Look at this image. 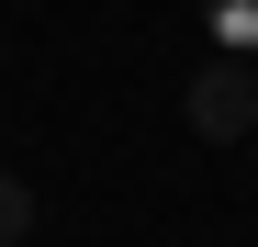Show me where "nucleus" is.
<instances>
[{
    "mask_svg": "<svg viewBox=\"0 0 258 247\" xmlns=\"http://www.w3.org/2000/svg\"><path fill=\"white\" fill-rule=\"evenodd\" d=\"M191 135H213V146L258 135V68H247V56H213V68L191 79Z\"/></svg>",
    "mask_w": 258,
    "mask_h": 247,
    "instance_id": "nucleus-1",
    "label": "nucleus"
},
{
    "mask_svg": "<svg viewBox=\"0 0 258 247\" xmlns=\"http://www.w3.org/2000/svg\"><path fill=\"white\" fill-rule=\"evenodd\" d=\"M202 23H213V45H225V56L258 68V0H202Z\"/></svg>",
    "mask_w": 258,
    "mask_h": 247,
    "instance_id": "nucleus-2",
    "label": "nucleus"
},
{
    "mask_svg": "<svg viewBox=\"0 0 258 247\" xmlns=\"http://www.w3.org/2000/svg\"><path fill=\"white\" fill-rule=\"evenodd\" d=\"M23 236H34V191L0 169V247H23Z\"/></svg>",
    "mask_w": 258,
    "mask_h": 247,
    "instance_id": "nucleus-3",
    "label": "nucleus"
}]
</instances>
